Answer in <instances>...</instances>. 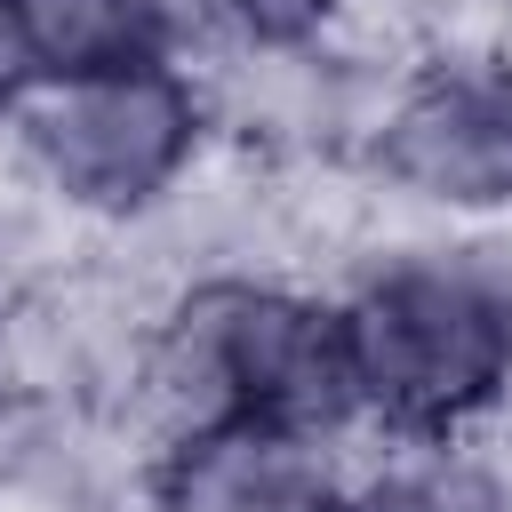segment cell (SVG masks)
Listing matches in <instances>:
<instances>
[{
    "mask_svg": "<svg viewBox=\"0 0 512 512\" xmlns=\"http://www.w3.org/2000/svg\"><path fill=\"white\" fill-rule=\"evenodd\" d=\"M128 368H136L128 392L160 424V448L224 416L280 424L304 440H336L360 416L344 304L288 280H256V272L192 280L136 336Z\"/></svg>",
    "mask_w": 512,
    "mask_h": 512,
    "instance_id": "1",
    "label": "cell"
},
{
    "mask_svg": "<svg viewBox=\"0 0 512 512\" xmlns=\"http://www.w3.org/2000/svg\"><path fill=\"white\" fill-rule=\"evenodd\" d=\"M360 416L408 440H448L512 392V256L400 248L344 296Z\"/></svg>",
    "mask_w": 512,
    "mask_h": 512,
    "instance_id": "2",
    "label": "cell"
},
{
    "mask_svg": "<svg viewBox=\"0 0 512 512\" xmlns=\"http://www.w3.org/2000/svg\"><path fill=\"white\" fill-rule=\"evenodd\" d=\"M24 176L80 216H144L160 208L208 136V96L184 64H128L96 80H40L16 112Z\"/></svg>",
    "mask_w": 512,
    "mask_h": 512,
    "instance_id": "3",
    "label": "cell"
},
{
    "mask_svg": "<svg viewBox=\"0 0 512 512\" xmlns=\"http://www.w3.org/2000/svg\"><path fill=\"white\" fill-rule=\"evenodd\" d=\"M376 176L400 200L448 216L512 208V64L504 56H424L392 80L376 112Z\"/></svg>",
    "mask_w": 512,
    "mask_h": 512,
    "instance_id": "4",
    "label": "cell"
},
{
    "mask_svg": "<svg viewBox=\"0 0 512 512\" xmlns=\"http://www.w3.org/2000/svg\"><path fill=\"white\" fill-rule=\"evenodd\" d=\"M328 440L224 416L152 456V512H328Z\"/></svg>",
    "mask_w": 512,
    "mask_h": 512,
    "instance_id": "5",
    "label": "cell"
},
{
    "mask_svg": "<svg viewBox=\"0 0 512 512\" xmlns=\"http://www.w3.org/2000/svg\"><path fill=\"white\" fill-rule=\"evenodd\" d=\"M32 72L40 80H96L128 64H176V8L168 0H16Z\"/></svg>",
    "mask_w": 512,
    "mask_h": 512,
    "instance_id": "6",
    "label": "cell"
},
{
    "mask_svg": "<svg viewBox=\"0 0 512 512\" xmlns=\"http://www.w3.org/2000/svg\"><path fill=\"white\" fill-rule=\"evenodd\" d=\"M328 512H496V504L448 472H360V480H336Z\"/></svg>",
    "mask_w": 512,
    "mask_h": 512,
    "instance_id": "7",
    "label": "cell"
},
{
    "mask_svg": "<svg viewBox=\"0 0 512 512\" xmlns=\"http://www.w3.org/2000/svg\"><path fill=\"white\" fill-rule=\"evenodd\" d=\"M248 48H272V56H296V48H320L328 24L344 16V0H208Z\"/></svg>",
    "mask_w": 512,
    "mask_h": 512,
    "instance_id": "8",
    "label": "cell"
},
{
    "mask_svg": "<svg viewBox=\"0 0 512 512\" xmlns=\"http://www.w3.org/2000/svg\"><path fill=\"white\" fill-rule=\"evenodd\" d=\"M40 88V72H32V40H24V16H16V0H0V120L24 104Z\"/></svg>",
    "mask_w": 512,
    "mask_h": 512,
    "instance_id": "9",
    "label": "cell"
}]
</instances>
